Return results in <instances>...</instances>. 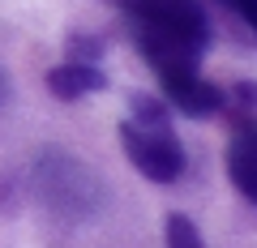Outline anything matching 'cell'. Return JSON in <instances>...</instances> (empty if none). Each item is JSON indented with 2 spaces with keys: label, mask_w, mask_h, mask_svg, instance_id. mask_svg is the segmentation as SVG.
<instances>
[{
  "label": "cell",
  "mask_w": 257,
  "mask_h": 248,
  "mask_svg": "<svg viewBox=\"0 0 257 248\" xmlns=\"http://www.w3.org/2000/svg\"><path fill=\"white\" fill-rule=\"evenodd\" d=\"M227 180L244 201L257 205V116L236 120L227 141Z\"/></svg>",
  "instance_id": "5b68a950"
},
{
  "label": "cell",
  "mask_w": 257,
  "mask_h": 248,
  "mask_svg": "<svg viewBox=\"0 0 257 248\" xmlns=\"http://www.w3.org/2000/svg\"><path fill=\"white\" fill-rule=\"evenodd\" d=\"M223 5H227V9L253 30V39H257V0H223Z\"/></svg>",
  "instance_id": "9c48e42d"
},
{
  "label": "cell",
  "mask_w": 257,
  "mask_h": 248,
  "mask_svg": "<svg viewBox=\"0 0 257 248\" xmlns=\"http://www.w3.org/2000/svg\"><path fill=\"white\" fill-rule=\"evenodd\" d=\"M47 90L60 103H77V99H86V94L107 90V73L94 69V65H82V60H64V65H56L52 73H47Z\"/></svg>",
  "instance_id": "8992f818"
},
{
  "label": "cell",
  "mask_w": 257,
  "mask_h": 248,
  "mask_svg": "<svg viewBox=\"0 0 257 248\" xmlns=\"http://www.w3.org/2000/svg\"><path fill=\"white\" fill-rule=\"evenodd\" d=\"M159 86H163V103H172L180 116H193V120L219 116V111L227 107L223 86L206 82L202 69H189V73H167V77H159Z\"/></svg>",
  "instance_id": "277c9868"
},
{
  "label": "cell",
  "mask_w": 257,
  "mask_h": 248,
  "mask_svg": "<svg viewBox=\"0 0 257 248\" xmlns=\"http://www.w3.org/2000/svg\"><path fill=\"white\" fill-rule=\"evenodd\" d=\"M155 77L202 69L210 47V18L197 0H111Z\"/></svg>",
  "instance_id": "6da1fadb"
},
{
  "label": "cell",
  "mask_w": 257,
  "mask_h": 248,
  "mask_svg": "<svg viewBox=\"0 0 257 248\" xmlns=\"http://www.w3.org/2000/svg\"><path fill=\"white\" fill-rule=\"evenodd\" d=\"M120 146H124L128 163L155 184H176L184 175V163H189L180 137L172 129V116H159V120H133L128 116L120 124Z\"/></svg>",
  "instance_id": "3957f363"
},
{
  "label": "cell",
  "mask_w": 257,
  "mask_h": 248,
  "mask_svg": "<svg viewBox=\"0 0 257 248\" xmlns=\"http://www.w3.org/2000/svg\"><path fill=\"white\" fill-rule=\"evenodd\" d=\"M30 188H35L39 205L60 222H86L103 205V180L82 158L56 146L39 150L35 167H30Z\"/></svg>",
  "instance_id": "7a4b0ae2"
},
{
  "label": "cell",
  "mask_w": 257,
  "mask_h": 248,
  "mask_svg": "<svg viewBox=\"0 0 257 248\" xmlns=\"http://www.w3.org/2000/svg\"><path fill=\"white\" fill-rule=\"evenodd\" d=\"M99 56H103V39H90V35H73V39H69V60L94 65Z\"/></svg>",
  "instance_id": "ba28073f"
},
{
  "label": "cell",
  "mask_w": 257,
  "mask_h": 248,
  "mask_svg": "<svg viewBox=\"0 0 257 248\" xmlns=\"http://www.w3.org/2000/svg\"><path fill=\"white\" fill-rule=\"evenodd\" d=\"M163 248H202V231L189 214H167L163 218Z\"/></svg>",
  "instance_id": "52a82bcc"
}]
</instances>
